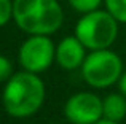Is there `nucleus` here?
<instances>
[{
  "mask_svg": "<svg viewBox=\"0 0 126 124\" xmlns=\"http://www.w3.org/2000/svg\"><path fill=\"white\" fill-rule=\"evenodd\" d=\"M64 115L72 124H94L104 118V100L93 92H77L65 102Z\"/></svg>",
  "mask_w": 126,
  "mask_h": 124,
  "instance_id": "nucleus-6",
  "label": "nucleus"
},
{
  "mask_svg": "<svg viewBox=\"0 0 126 124\" xmlns=\"http://www.w3.org/2000/svg\"><path fill=\"white\" fill-rule=\"evenodd\" d=\"M46 89L38 73L22 70L13 73L5 83L2 103L5 112L13 118H29L42 108Z\"/></svg>",
  "mask_w": 126,
  "mask_h": 124,
  "instance_id": "nucleus-1",
  "label": "nucleus"
},
{
  "mask_svg": "<svg viewBox=\"0 0 126 124\" xmlns=\"http://www.w3.org/2000/svg\"><path fill=\"white\" fill-rule=\"evenodd\" d=\"M13 76V64L6 56L0 54V83H6Z\"/></svg>",
  "mask_w": 126,
  "mask_h": 124,
  "instance_id": "nucleus-12",
  "label": "nucleus"
},
{
  "mask_svg": "<svg viewBox=\"0 0 126 124\" xmlns=\"http://www.w3.org/2000/svg\"><path fill=\"white\" fill-rule=\"evenodd\" d=\"M104 118L120 123L126 118V96L125 94H109L104 99Z\"/></svg>",
  "mask_w": 126,
  "mask_h": 124,
  "instance_id": "nucleus-8",
  "label": "nucleus"
},
{
  "mask_svg": "<svg viewBox=\"0 0 126 124\" xmlns=\"http://www.w3.org/2000/svg\"><path fill=\"white\" fill-rule=\"evenodd\" d=\"M105 10L121 24H126V0H104Z\"/></svg>",
  "mask_w": 126,
  "mask_h": 124,
  "instance_id": "nucleus-9",
  "label": "nucleus"
},
{
  "mask_svg": "<svg viewBox=\"0 0 126 124\" xmlns=\"http://www.w3.org/2000/svg\"><path fill=\"white\" fill-rule=\"evenodd\" d=\"M120 22L107 10H93L83 13L75 24V37L86 46V50H107L118 37Z\"/></svg>",
  "mask_w": 126,
  "mask_h": 124,
  "instance_id": "nucleus-3",
  "label": "nucleus"
},
{
  "mask_svg": "<svg viewBox=\"0 0 126 124\" xmlns=\"http://www.w3.org/2000/svg\"><path fill=\"white\" fill-rule=\"evenodd\" d=\"M118 89H120L121 94L126 96V72L120 76V80H118Z\"/></svg>",
  "mask_w": 126,
  "mask_h": 124,
  "instance_id": "nucleus-13",
  "label": "nucleus"
},
{
  "mask_svg": "<svg viewBox=\"0 0 126 124\" xmlns=\"http://www.w3.org/2000/svg\"><path fill=\"white\" fill-rule=\"evenodd\" d=\"M13 0H0V27L6 25L13 19Z\"/></svg>",
  "mask_w": 126,
  "mask_h": 124,
  "instance_id": "nucleus-11",
  "label": "nucleus"
},
{
  "mask_svg": "<svg viewBox=\"0 0 126 124\" xmlns=\"http://www.w3.org/2000/svg\"><path fill=\"white\" fill-rule=\"evenodd\" d=\"M69 5L78 13H89L93 10H97L102 0H67Z\"/></svg>",
  "mask_w": 126,
  "mask_h": 124,
  "instance_id": "nucleus-10",
  "label": "nucleus"
},
{
  "mask_svg": "<svg viewBox=\"0 0 126 124\" xmlns=\"http://www.w3.org/2000/svg\"><path fill=\"white\" fill-rule=\"evenodd\" d=\"M94 124H118V123H115V121H110V119H105V118H102L101 121H97V123H94Z\"/></svg>",
  "mask_w": 126,
  "mask_h": 124,
  "instance_id": "nucleus-14",
  "label": "nucleus"
},
{
  "mask_svg": "<svg viewBox=\"0 0 126 124\" xmlns=\"http://www.w3.org/2000/svg\"><path fill=\"white\" fill-rule=\"evenodd\" d=\"M86 59V46L75 35L65 37L56 46V62L64 70H75L81 67Z\"/></svg>",
  "mask_w": 126,
  "mask_h": 124,
  "instance_id": "nucleus-7",
  "label": "nucleus"
},
{
  "mask_svg": "<svg viewBox=\"0 0 126 124\" xmlns=\"http://www.w3.org/2000/svg\"><path fill=\"white\" fill-rule=\"evenodd\" d=\"M13 19L29 35H51L64 21V11L58 0H13Z\"/></svg>",
  "mask_w": 126,
  "mask_h": 124,
  "instance_id": "nucleus-2",
  "label": "nucleus"
},
{
  "mask_svg": "<svg viewBox=\"0 0 126 124\" xmlns=\"http://www.w3.org/2000/svg\"><path fill=\"white\" fill-rule=\"evenodd\" d=\"M18 57L22 70L42 73L56 61V46L49 35H29L19 48Z\"/></svg>",
  "mask_w": 126,
  "mask_h": 124,
  "instance_id": "nucleus-5",
  "label": "nucleus"
},
{
  "mask_svg": "<svg viewBox=\"0 0 126 124\" xmlns=\"http://www.w3.org/2000/svg\"><path fill=\"white\" fill-rule=\"evenodd\" d=\"M80 68L85 83L96 89L113 86L123 75V62L120 56L109 48L86 54V59Z\"/></svg>",
  "mask_w": 126,
  "mask_h": 124,
  "instance_id": "nucleus-4",
  "label": "nucleus"
}]
</instances>
